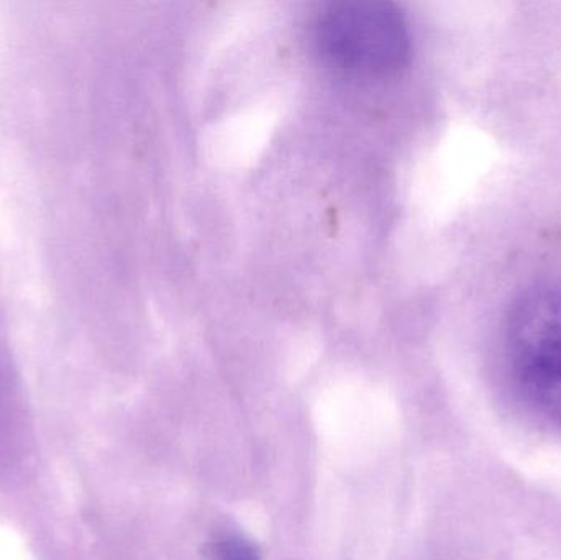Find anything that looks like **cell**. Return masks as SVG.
Here are the masks:
<instances>
[{
  "mask_svg": "<svg viewBox=\"0 0 561 560\" xmlns=\"http://www.w3.org/2000/svg\"><path fill=\"white\" fill-rule=\"evenodd\" d=\"M214 560H260L255 548L239 538L222 539L213 546Z\"/></svg>",
  "mask_w": 561,
  "mask_h": 560,
  "instance_id": "3957f363",
  "label": "cell"
},
{
  "mask_svg": "<svg viewBox=\"0 0 561 560\" xmlns=\"http://www.w3.org/2000/svg\"><path fill=\"white\" fill-rule=\"evenodd\" d=\"M320 55L336 68L362 75H391L408 65L412 39L404 13L378 0H343L316 22Z\"/></svg>",
  "mask_w": 561,
  "mask_h": 560,
  "instance_id": "7a4b0ae2",
  "label": "cell"
},
{
  "mask_svg": "<svg viewBox=\"0 0 561 560\" xmlns=\"http://www.w3.org/2000/svg\"><path fill=\"white\" fill-rule=\"evenodd\" d=\"M504 352L520 401L561 431V288L533 289L513 306Z\"/></svg>",
  "mask_w": 561,
  "mask_h": 560,
  "instance_id": "6da1fadb",
  "label": "cell"
}]
</instances>
